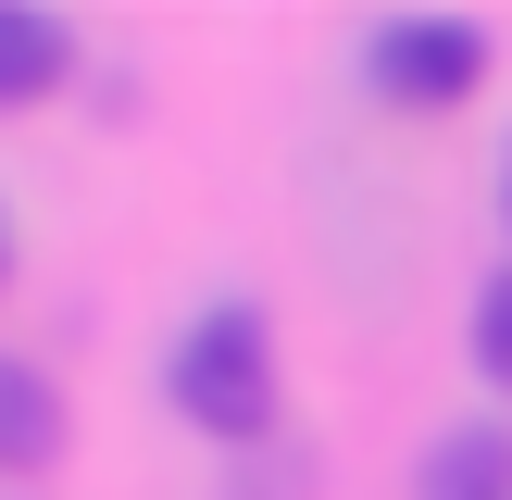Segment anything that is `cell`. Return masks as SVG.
I'll use <instances>...</instances> for the list:
<instances>
[{
	"label": "cell",
	"mask_w": 512,
	"mask_h": 500,
	"mask_svg": "<svg viewBox=\"0 0 512 500\" xmlns=\"http://www.w3.org/2000/svg\"><path fill=\"white\" fill-rule=\"evenodd\" d=\"M175 413L200 425V438H263L275 425V338L263 313H200L188 338H175Z\"/></svg>",
	"instance_id": "cell-1"
},
{
	"label": "cell",
	"mask_w": 512,
	"mask_h": 500,
	"mask_svg": "<svg viewBox=\"0 0 512 500\" xmlns=\"http://www.w3.org/2000/svg\"><path fill=\"white\" fill-rule=\"evenodd\" d=\"M363 75H375L388 100H413V113H438V100H463L475 75H488V38H475V25H438V13H413V25H375Z\"/></svg>",
	"instance_id": "cell-2"
},
{
	"label": "cell",
	"mask_w": 512,
	"mask_h": 500,
	"mask_svg": "<svg viewBox=\"0 0 512 500\" xmlns=\"http://www.w3.org/2000/svg\"><path fill=\"white\" fill-rule=\"evenodd\" d=\"M50 450H63V400H50V375L38 363H0V463L38 475Z\"/></svg>",
	"instance_id": "cell-3"
},
{
	"label": "cell",
	"mask_w": 512,
	"mask_h": 500,
	"mask_svg": "<svg viewBox=\"0 0 512 500\" xmlns=\"http://www.w3.org/2000/svg\"><path fill=\"white\" fill-rule=\"evenodd\" d=\"M50 75H63V25H50V13H13V0H0V113H13V100H38Z\"/></svg>",
	"instance_id": "cell-4"
},
{
	"label": "cell",
	"mask_w": 512,
	"mask_h": 500,
	"mask_svg": "<svg viewBox=\"0 0 512 500\" xmlns=\"http://www.w3.org/2000/svg\"><path fill=\"white\" fill-rule=\"evenodd\" d=\"M500 488H512V438H450L425 500H500Z\"/></svg>",
	"instance_id": "cell-5"
},
{
	"label": "cell",
	"mask_w": 512,
	"mask_h": 500,
	"mask_svg": "<svg viewBox=\"0 0 512 500\" xmlns=\"http://www.w3.org/2000/svg\"><path fill=\"white\" fill-rule=\"evenodd\" d=\"M475 350H488V375L512 388V275H488V300H475Z\"/></svg>",
	"instance_id": "cell-6"
},
{
	"label": "cell",
	"mask_w": 512,
	"mask_h": 500,
	"mask_svg": "<svg viewBox=\"0 0 512 500\" xmlns=\"http://www.w3.org/2000/svg\"><path fill=\"white\" fill-rule=\"evenodd\" d=\"M0 263H13V238H0Z\"/></svg>",
	"instance_id": "cell-7"
}]
</instances>
